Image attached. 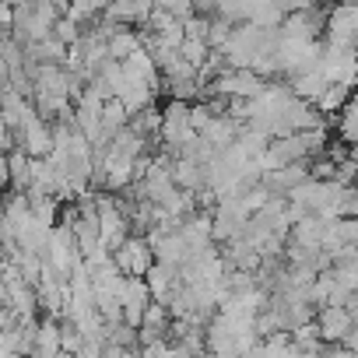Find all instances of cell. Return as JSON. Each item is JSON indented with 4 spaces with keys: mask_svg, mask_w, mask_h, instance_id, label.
Here are the masks:
<instances>
[{
    "mask_svg": "<svg viewBox=\"0 0 358 358\" xmlns=\"http://www.w3.org/2000/svg\"><path fill=\"white\" fill-rule=\"evenodd\" d=\"M288 92L295 95V99H306V102H313L320 92H323V85H327V78L320 74V67H306V71H295V74H288Z\"/></svg>",
    "mask_w": 358,
    "mask_h": 358,
    "instance_id": "5",
    "label": "cell"
},
{
    "mask_svg": "<svg viewBox=\"0 0 358 358\" xmlns=\"http://www.w3.org/2000/svg\"><path fill=\"white\" fill-rule=\"evenodd\" d=\"M316 330H320V341H327V344H334V341H341V334L358 320L355 313H348L344 306H316Z\"/></svg>",
    "mask_w": 358,
    "mask_h": 358,
    "instance_id": "3",
    "label": "cell"
},
{
    "mask_svg": "<svg viewBox=\"0 0 358 358\" xmlns=\"http://www.w3.org/2000/svg\"><path fill=\"white\" fill-rule=\"evenodd\" d=\"M176 281H179V278H176V267H165V264H158V260H151V267L144 271V285H148V295H151L155 302H165Z\"/></svg>",
    "mask_w": 358,
    "mask_h": 358,
    "instance_id": "6",
    "label": "cell"
},
{
    "mask_svg": "<svg viewBox=\"0 0 358 358\" xmlns=\"http://www.w3.org/2000/svg\"><path fill=\"white\" fill-rule=\"evenodd\" d=\"M8 4H25V0H8Z\"/></svg>",
    "mask_w": 358,
    "mask_h": 358,
    "instance_id": "14",
    "label": "cell"
},
{
    "mask_svg": "<svg viewBox=\"0 0 358 358\" xmlns=\"http://www.w3.org/2000/svg\"><path fill=\"white\" fill-rule=\"evenodd\" d=\"M355 29H358V11H355V0H337L330 4V11L323 15V43L334 46H355Z\"/></svg>",
    "mask_w": 358,
    "mask_h": 358,
    "instance_id": "1",
    "label": "cell"
},
{
    "mask_svg": "<svg viewBox=\"0 0 358 358\" xmlns=\"http://www.w3.org/2000/svg\"><path fill=\"white\" fill-rule=\"evenodd\" d=\"M32 355L39 358H53L60 355V320L57 316H39L36 320V334H32Z\"/></svg>",
    "mask_w": 358,
    "mask_h": 358,
    "instance_id": "4",
    "label": "cell"
},
{
    "mask_svg": "<svg viewBox=\"0 0 358 358\" xmlns=\"http://www.w3.org/2000/svg\"><path fill=\"white\" fill-rule=\"evenodd\" d=\"M215 4L218 0H194V11L197 15H215Z\"/></svg>",
    "mask_w": 358,
    "mask_h": 358,
    "instance_id": "13",
    "label": "cell"
},
{
    "mask_svg": "<svg viewBox=\"0 0 358 358\" xmlns=\"http://www.w3.org/2000/svg\"><path fill=\"white\" fill-rule=\"evenodd\" d=\"M8 187L11 190H25L29 187V155H25V148H11L8 151Z\"/></svg>",
    "mask_w": 358,
    "mask_h": 358,
    "instance_id": "9",
    "label": "cell"
},
{
    "mask_svg": "<svg viewBox=\"0 0 358 358\" xmlns=\"http://www.w3.org/2000/svg\"><path fill=\"white\" fill-rule=\"evenodd\" d=\"M81 330L71 323V320H64L60 316V355H78V348H81Z\"/></svg>",
    "mask_w": 358,
    "mask_h": 358,
    "instance_id": "11",
    "label": "cell"
},
{
    "mask_svg": "<svg viewBox=\"0 0 358 358\" xmlns=\"http://www.w3.org/2000/svg\"><path fill=\"white\" fill-rule=\"evenodd\" d=\"M127 120H130V113L123 109V102H120V99H106V102H102L99 127H102V134H106V137H113L116 130H123V127H127Z\"/></svg>",
    "mask_w": 358,
    "mask_h": 358,
    "instance_id": "8",
    "label": "cell"
},
{
    "mask_svg": "<svg viewBox=\"0 0 358 358\" xmlns=\"http://www.w3.org/2000/svg\"><path fill=\"white\" fill-rule=\"evenodd\" d=\"M151 246L144 236H134L127 232V239L113 250V264L120 267V274H134V278H144V271L151 267Z\"/></svg>",
    "mask_w": 358,
    "mask_h": 358,
    "instance_id": "2",
    "label": "cell"
},
{
    "mask_svg": "<svg viewBox=\"0 0 358 358\" xmlns=\"http://www.w3.org/2000/svg\"><path fill=\"white\" fill-rule=\"evenodd\" d=\"M144 43H141V32L137 29H130V25H120L109 39H106V50H109V57L113 60H127L134 50H141Z\"/></svg>",
    "mask_w": 358,
    "mask_h": 358,
    "instance_id": "7",
    "label": "cell"
},
{
    "mask_svg": "<svg viewBox=\"0 0 358 358\" xmlns=\"http://www.w3.org/2000/svg\"><path fill=\"white\" fill-rule=\"evenodd\" d=\"M50 36H57L64 46H71V43L81 36V25H78V22H71L67 15H57V18H53V25H50Z\"/></svg>",
    "mask_w": 358,
    "mask_h": 358,
    "instance_id": "10",
    "label": "cell"
},
{
    "mask_svg": "<svg viewBox=\"0 0 358 358\" xmlns=\"http://www.w3.org/2000/svg\"><path fill=\"white\" fill-rule=\"evenodd\" d=\"M155 8H162V11H169L176 18H187L194 11V0H155Z\"/></svg>",
    "mask_w": 358,
    "mask_h": 358,
    "instance_id": "12",
    "label": "cell"
}]
</instances>
